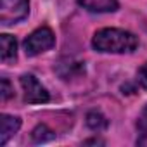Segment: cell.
Listing matches in <instances>:
<instances>
[{
    "label": "cell",
    "instance_id": "1",
    "mask_svg": "<svg viewBox=\"0 0 147 147\" xmlns=\"http://www.w3.org/2000/svg\"><path fill=\"white\" fill-rule=\"evenodd\" d=\"M92 47L97 52L107 54H128L138 47V38L119 28H102L92 38Z\"/></svg>",
    "mask_w": 147,
    "mask_h": 147
},
{
    "label": "cell",
    "instance_id": "10",
    "mask_svg": "<svg viewBox=\"0 0 147 147\" xmlns=\"http://www.w3.org/2000/svg\"><path fill=\"white\" fill-rule=\"evenodd\" d=\"M12 94H14V90H12L9 80H7V78H2V82H0V99H2V100H7V99L12 97Z\"/></svg>",
    "mask_w": 147,
    "mask_h": 147
},
{
    "label": "cell",
    "instance_id": "4",
    "mask_svg": "<svg viewBox=\"0 0 147 147\" xmlns=\"http://www.w3.org/2000/svg\"><path fill=\"white\" fill-rule=\"evenodd\" d=\"M19 82L24 92V100L28 104H45L50 100L49 92L42 87V83L33 75H23Z\"/></svg>",
    "mask_w": 147,
    "mask_h": 147
},
{
    "label": "cell",
    "instance_id": "5",
    "mask_svg": "<svg viewBox=\"0 0 147 147\" xmlns=\"http://www.w3.org/2000/svg\"><path fill=\"white\" fill-rule=\"evenodd\" d=\"M19 128H21V119L18 116H11V114L0 116V145H5L9 138L18 133Z\"/></svg>",
    "mask_w": 147,
    "mask_h": 147
},
{
    "label": "cell",
    "instance_id": "11",
    "mask_svg": "<svg viewBox=\"0 0 147 147\" xmlns=\"http://www.w3.org/2000/svg\"><path fill=\"white\" fill-rule=\"evenodd\" d=\"M138 83L147 90V62L140 67V71H138Z\"/></svg>",
    "mask_w": 147,
    "mask_h": 147
},
{
    "label": "cell",
    "instance_id": "7",
    "mask_svg": "<svg viewBox=\"0 0 147 147\" xmlns=\"http://www.w3.org/2000/svg\"><path fill=\"white\" fill-rule=\"evenodd\" d=\"M78 4L90 12H114L118 11V0H78Z\"/></svg>",
    "mask_w": 147,
    "mask_h": 147
},
{
    "label": "cell",
    "instance_id": "8",
    "mask_svg": "<svg viewBox=\"0 0 147 147\" xmlns=\"http://www.w3.org/2000/svg\"><path fill=\"white\" fill-rule=\"evenodd\" d=\"M87 125L90 130L94 131H104L107 126H109V121L106 119V116L99 111H90L87 114Z\"/></svg>",
    "mask_w": 147,
    "mask_h": 147
},
{
    "label": "cell",
    "instance_id": "3",
    "mask_svg": "<svg viewBox=\"0 0 147 147\" xmlns=\"http://www.w3.org/2000/svg\"><path fill=\"white\" fill-rule=\"evenodd\" d=\"M30 12V0H0V23L14 24Z\"/></svg>",
    "mask_w": 147,
    "mask_h": 147
},
{
    "label": "cell",
    "instance_id": "2",
    "mask_svg": "<svg viewBox=\"0 0 147 147\" xmlns=\"http://www.w3.org/2000/svg\"><path fill=\"white\" fill-rule=\"evenodd\" d=\"M55 45V35L50 28L42 26L35 30L26 40H24V52L28 55H38L45 50H50Z\"/></svg>",
    "mask_w": 147,
    "mask_h": 147
},
{
    "label": "cell",
    "instance_id": "9",
    "mask_svg": "<svg viewBox=\"0 0 147 147\" xmlns=\"http://www.w3.org/2000/svg\"><path fill=\"white\" fill-rule=\"evenodd\" d=\"M31 138H33V142H36V144L49 142V140H52V138H54V131H52V130H49L45 125H38V126L31 131Z\"/></svg>",
    "mask_w": 147,
    "mask_h": 147
},
{
    "label": "cell",
    "instance_id": "6",
    "mask_svg": "<svg viewBox=\"0 0 147 147\" xmlns=\"http://www.w3.org/2000/svg\"><path fill=\"white\" fill-rule=\"evenodd\" d=\"M18 55V42L12 35H0V59L4 62H11L16 61Z\"/></svg>",
    "mask_w": 147,
    "mask_h": 147
}]
</instances>
